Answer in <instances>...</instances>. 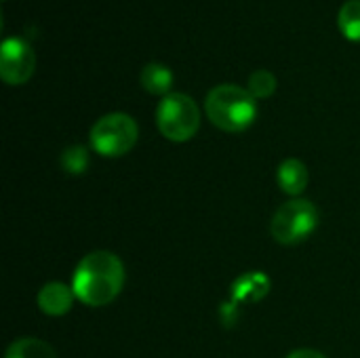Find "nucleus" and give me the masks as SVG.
I'll return each instance as SVG.
<instances>
[{
  "mask_svg": "<svg viewBox=\"0 0 360 358\" xmlns=\"http://www.w3.org/2000/svg\"><path fill=\"white\" fill-rule=\"evenodd\" d=\"M124 287V264L110 251H93L84 255L72 276L76 300L91 308L112 304Z\"/></svg>",
  "mask_w": 360,
  "mask_h": 358,
  "instance_id": "nucleus-1",
  "label": "nucleus"
},
{
  "mask_svg": "<svg viewBox=\"0 0 360 358\" xmlns=\"http://www.w3.org/2000/svg\"><path fill=\"white\" fill-rule=\"evenodd\" d=\"M205 112L217 129L240 133L255 122L257 103L249 89L238 84H217L207 95Z\"/></svg>",
  "mask_w": 360,
  "mask_h": 358,
  "instance_id": "nucleus-2",
  "label": "nucleus"
},
{
  "mask_svg": "<svg viewBox=\"0 0 360 358\" xmlns=\"http://www.w3.org/2000/svg\"><path fill=\"white\" fill-rule=\"evenodd\" d=\"M139 137V127L133 116L124 112H112L101 116L93 129H91V148L105 156V158H118L129 154Z\"/></svg>",
  "mask_w": 360,
  "mask_h": 358,
  "instance_id": "nucleus-3",
  "label": "nucleus"
},
{
  "mask_svg": "<svg viewBox=\"0 0 360 358\" xmlns=\"http://www.w3.org/2000/svg\"><path fill=\"white\" fill-rule=\"evenodd\" d=\"M156 124L169 141H190L200 127V110L186 93H169L156 108Z\"/></svg>",
  "mask_w": 360,
  "mask_h": 358,
  "instance_id": "nucleus-4",
  "label": "nucleus"
},
{
  "mask_svg": "<svg viewBox=\"0 0 360 358\" xmlns=\"http://www.w3.org/2000/svg\"><path fill=\"white\" fill-rule=\"evenodd\" d=\"M319 226V209L308 198H293L278 207L270 222V234L281 245L304 243Z\"/></svg>",
  "mask_w": 360,
  "mask_h": 358,
  "instance_id": "nucleus-5",
  "label": "nucleus"
},
{
  "mask_svg": "<svg viewBox=\"0 0 360 358\" xmlns=\"http://www.w3.org/2000/svg\"><path fill=\"white\" fill-rule=\"evenodd\" d=\"M36 68V53L32 44L19 36L2 40L0 46V74L6 84H23L32 78Z\"/></svg>",
  "mask_w": 360,
  "mask_h": 358,
  "instance_id": "nucleus-6",
  "label": "nucleus"
},
{
  "mask_svg": "<svg viewBox=\"0 0 360 358\" xmlns=\"http://www.w3.org/2000/svg\"><path fill=\"white\" fill-rule=\"evenodd\" d=\"M74 300H76V293H74L72 285L68 287L65 283H59V281L46 283L36 295V304H38L40 312L46 317L68 314L74 306Z\"/></svg>",
  "mask_w": 360,
  "mask_h": 358,
  "instance_id": "nucleus-7",
  "label": "nucleus"
},
{
  "mask_svg": "<svg viewBox=\"0 0 360 358\" xmlns=\"http://www.w3.org/2000/svg\"><path fill=\"white\" fill-rule=\"evenodd\" d=\"M270 291V279L264 272H247L238 276L232 285V302L249 304L262 302Z\"/></svg>",
  "mask_w": 360,
  "mask_h": 358,
  "instance_id": "nucleus-8",
  "label": "nucleus"
},
{
  "mask_svg": "<svg viewBox=\"0 0 360 358\" xmlns=\"http://www.w3.org/2000/svg\"><path fill=\"white\" fill-rule=\"evenodd\" d=\"M276 181L285 194L300 198V194H304V190L308 186V167L297 158H287L281 162V167L276 171Z\"/></svg>",
  "mask_w": 360,
  "mask_h": 358,
  "instance_id": "nucleus-9",
  "label": "nucleus"
},
{
  "mask_svg": "<svg viewBox=\"0 0 360 358\" xmlns=\"http://www.w3.org/2000/svg\"><path fill=\"white\" fill-rule=\"evenodd\" d=\"M171 84H173V72L158 63V61H150L143 65L141 70V87L152 93V95H169L171 91Z\"/></svg>",
  "mask_w": 360,
  "mask_h": 358,
  "instance_id": "nucleus-10",
  "label": "nucleus"
},
{
  "mask_svg": "<svg viewBox=\"0 0 360 358\" xmlns=\"http://www.w3.org/2000/svg\"><path fill=\"white\" fill-rule=\"evenodd\" d=\"M4 358H57L55 350L36 338H19L8 348Z\"/></svg>",
  "mask_w": 360,
  "mask_h": 358,
  "instance_id": "nucleus-11",
  "label": "nucleus"
},
{
  "mask_svg": "<svg viewBox=\"0 0 360 358\" xmlns=\"http://www.w3.org/2000/svg\"><path fill=\"white\" fill-rule=\"evenodd\" d=\"M338 25L348 40H360V0H348L338 13Z\"/></svg>",
  "mask_w": 360,
  "mask_h": 358,
  "instance_id": "nucleus-12",
  "label": "nucleus"
},
{
  "mask_svg": "<svg viewBox=\"0 0 360 358\" xmlns=\"http://www.w3.org/2000/svg\"><path fill=\"white\" fill-rule=\"evenodd\" d=\"M61 169L68 175H82L89 169V150L84 146H70L61 152Z\"/></svg>",
  "mask_w": 360,
  "mask_h": 358,
  "instance_id": "nucleus-13",
  "label": "nucleus"
},
{
  "mask_svg": "<svg viewBox=\"0 0 360 358\" xmlns=\"http://www.w3.org/2000/svg\"><path fill=\"white\" fill-rule=\"evenodd\" d=\"M276 91V76L270 70H255L249 76V93L255 99H266Z\"/></svg>",
  "mask_w": 360,
  "mask_h": 358,
  "instance_id": "nucleus-14",
  "label": "nucleus"
},
{
  "mask_svg": "<svg viewBox=\"0 0 360 358\" xmlns=\"http://www.w3.org/2000/svg\"><path fill=\"white\" fill-rule=\"evenodd\" d=\"M287 358H327L325 354H321L319 350H310V348H300V350H293Z\"/></svg>",
  "mask_w": 360,
  "mask_h": 358,
  "instance_id": "nucleus-15",
  "label": "nucleus"
}]
</instances>
